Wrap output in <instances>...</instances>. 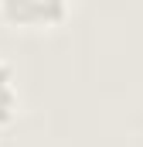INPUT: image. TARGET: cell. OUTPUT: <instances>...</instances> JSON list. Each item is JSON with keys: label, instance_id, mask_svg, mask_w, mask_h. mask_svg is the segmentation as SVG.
Instances as JSON below:
<instances>
[{"label": "cell", "instance_id": "1", "mask_svg": "<svg viewBox=\"0 0 143 147\" xmlns=\"http://www.w3.org/2000/svg\"><path fill=\"white\" fill-rule=\"evenodd\" d=\"M68 14L65 0H0V17L14 28H55Z\"/></svg>", "mask_w": 143, "mask_h": 147}, {"label": "cell", "instance_id": "2", "mask_svg": "<svg viewBox=\"0 0 143 147\" xmlns=\"http://www.w3.org/2000/svg\"><path fill=\"white\" fill-rule=\"evenodd\" d=\"M21 113V92H17V79L14 65L7 58H0V127H10Z\"/></svg>", "mask_w": 143, "mask_h": 147}]
</instances>
